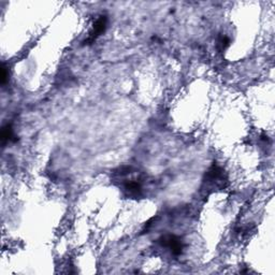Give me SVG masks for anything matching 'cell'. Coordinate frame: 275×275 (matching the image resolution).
Here are the masks:
<instances>
[{"label": "cell", "instance_id": "obj_1", "mask_svg": "<svg viewBox=\"0 0 275 275\" xmlns=\"http://www.w3.org/2000/svg\"><path fill=\"white\" fill-rule=\"evenodd\" d=\"M136 171L132 170L130 167H124L119 169L118 172H115L116 180L121 181L123 188L131 198H138L142 196V181L137 175H135Z\"/></svg>", "mask_w": 275, "mask_h": 275}, {"label": "cell", "instance_id": "obj_2", "mask_svg": "<svg viewBox=\"0 0 275 275\" xmlns=\"http://www.w3.org/2000/svg\"><path fill=\"white\" fill-rule=\"evenodd\" d=\"M161 248L170 252L173 256H180L184 250V243L181 238L173 235H166L158 240Z\"/></svg>", "mask_w": 275, "mask_h": 275}, {"label": "cell", "instance_id": "obj_3", "mask_svg": "<svg viewBox=\"0 0 275 275\" xmlns=\"http://www.w3.org/2000/svg\"><path fill=\"white\" fill-rule=\"evenodd\" d=\"M225 181L226 179L223 169L216 165H213L207 172L204 183H207L209 186H212V188L215 189L217 187H223Z\"/></svg>", "mask_w": 275, "mask_h": 275}, {"label": "cell", "instance_id": "obj_4", "mask_svg": "<svg viewBox=\"0 0 275 275\" xmlns=\"http://www.w3.org/2000/svg\"><path fill=\"white\" fill-rule=\"evenodd\" d=\"M108 26V17L105 15H101L99 16V18H97L96 22L93 25V30L90 31L89 37L85 40V44L90 43V42H93L94 40H96L98 37L100 36L101 33H103L107 29Z\"/></svg>", "mask_w": 275, "mask_h": 275}, {"label": "cell", "instance_id": "obj_5", "mask_svg": "<svg viewBox=\"0 0 275 275\" xmlns=\"http://www.w3.org/2000/svg\"><path fill=\"white\" fill-rule=\"evenodd\" d=\"M13 138H14V135H13V129H12L11 125H5L1 131L2 144H5L6 142H10V141L13 140Z\"/></svg>", "mask_w": 275, "mask_h": 275}, {"label": "cell", "instance_id": "obj_6", "mask_svg": "<svg viewBox=\"0 0 275 275\" xmlns=\"http://www.w3.org/2000/svg\"><path fill=\"white\" fill-rule=\"evenodd\" d=\"M220 44H221V46H222L223 50H225V48H227V47L229 46V44H230V40H229V38H228V37H223V38H221V40H220Z\"/></svg>", "mask_w": 275, "mask_h": 275}, {"label": "cell", "instance_id": "obj_7", "mask_svg": "<svg viewBox=\"0 0 275 275\" xmlns=\"http://www.w3.org/2000/svg\"><path fill=\"white\" fill-rule=\"evenodd\" d=\"M6 77H8V72H6V68L4 67V65L1 68V83L4 84L6 81Z\"/></svg>", "mask_w": 275, "mask_h": 275}]
</instances>
